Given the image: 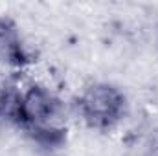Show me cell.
<instances>
[{
    "label": "cell",
    "instance_id": "cell-1",
    "mask_svg": "<svg viewBox=\"0 0 158 156\" xmlns=\"http://www.w3.org/2000/svg\"><path fill=\"white\" fill-rule=\"evenodd\" d=\"M70 110L63 97L44 83H20L15 129L39 149L55 153L68 143Z\"/></svg>",
    "mask_w": 158,
    "mask_h": 156
},
{
    "label": "cell",
    "instance_id": "cell-2",
    "mask_svg": "<svg viewBox=\"0 0 158 156\" xmlns=\"http://www.w3.org/2000/svg\"><path fill=\"white\" fill-rule=\"evenodd\" d=\"M79 121L94 132H110L129 116L131 103L125 90L110 81H92L81 88L70 105Z\"/></svg>",
    "mask_w": 158,
    "mask_h": 156
},
{
    "label": "cell",
    "instance_id": "cell-3",
    "mask_svg": "<svg viewBox=\"0 0 158 156\" xmlns=\"http://www.w3.org/2000/svg\"><path fill=\"white\" fill-rule=\"evenodd\" d=\"M35 63V55L28 48L19 24L0 15V84L17 83Z\"/></svg>",
    "mask_w": 158,
    "mask_h": 156
},
{
    "label": "cell",
    "instance_id": "cell-4",
    "mask_svg": "<svg viewBox=\"0 0 158 156\" xmlns=\"http://www.w3.org/2000/svg\"><path fill=\"white\" fill-rule=\"evenodd\" d=\"M20 81L0 84V129H15Z\"/></svg>",
    "mask_w": 158,
    "mask_h": 156
},
{
    "label": "cell",
    "instance_id": "cell-5",
    "mask_svg": "<svg viewBox=\"0 0 158 156\" xmlns=\"http://www.w3.org/2000/svg\"><path fill=\"white\" fill-rule=\"evenodd\" d=\"M136 156H158V127L151 129L147 136L142 140Z\"/></svg>",
    "mask_w": 158,
    "mask_h": 156
}]
</instances>
